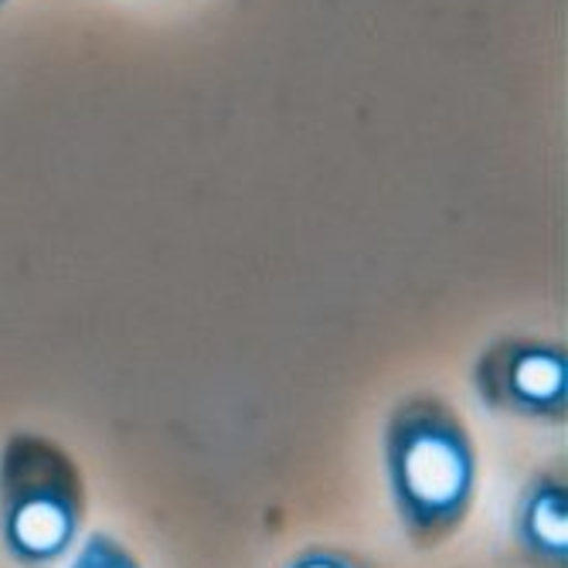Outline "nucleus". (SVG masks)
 Wrapping results in <instances>:
<instances>
[{
    "label": "nucleus",
    "instance_id": "nucleus-1",
    "mask_svg": "<svg viewBox=\"0 0 568 568\" xmlns=\"http://www.w3.org/2000/svg\"><path fill=\"white\" fill-rule=\"evenodd\" d=\"M382 463L392 510L416 548H436L459 531L477 500V443L449 402L419 392L385 419Z\"/></svg>",
    "mask_w": 568,
    "mask_h": 568
},
{
    "label": "nucleus",
    "instance_id": "nucleus-2",
    "mask_svg": "<svg viewBox=\"0 0 568 568\" xmlns=\"http://www.w3.org/2000/svg\"><path fill=\"white\" fill-rule=\"evenodd\" d=\"M85 521L72 456L41 433H11L0 449V545L21 568L62 561Z\"/></svg>",
    "mask_w": 568,
    "mask_h": 568
},
{
    "label": "nucleus",
    "instance_id": "nucleus-3",
    "mask_svg": "<svg viewBox=\"0 0 568 568\" xmlns=\"http://www.w3.org/2000/svg\"><path fill=\"white\" fill-rule=\"evenodd\" d=\"M474 392L494 416L565 423L568 357L555 341L500 337L474 361Z\"/></svg>",
    "mask_w": 568,
    "mask_h": 568
},
{
    "label": "nucleus",
    "instance_id": "nucleus-4",
    "mask_svg": "<svg viewBox=\"0 0 568 568\" xmlns=\"http://www.w3.org/2000/svg\"><path fill=\"white\" fill-rule=\"evenodd\" d=\"M514 545L535 568H568V484L548 470L525 484L510 518Z\"/></svg>",
    "mask_w": 568,
    "mask_h": 568
},
{
    "label": "nucleus",
    "instance_id": "nucleus-5",
    "mask_svg": "<svg viewBox=\"0 0 568 568\" xmlns=\"http://www.w3.org/2000/svg\"><path fill=\"white\" fill-rule=\"evenodd\" d=\"M69 568H143V565L136 561V555L120 538H113L106 531H92L79 545Z\"/></svg>",
    "mask_w": 568,
    "mask_h": 568
},
{
    "label": "nucleus",
    "instance_id": "nucleus-6",
    "mask_svg": "<svg viewBox=\"0 0 568 568\" xmlns=\"http://www.w3.org/2000/svg\"><path fill=\"white\" fill-rule=\"evenodd\" d=\"M283 568H368L357 555L344 551V548H331V545H310L303 551H296Z\"/></svg>",
    "mask_w": 568,
    "mask_h": 568
},
{
    "label": "nucleus",
    "instance_id": "nucleus-7",
    "mask_svg": "<svg viewBox=\"0 0 568 568\" xmlns=\"http://www.w3.org/2000/svg\"><path fill=\"white\" fill-rule=\"evenodd\" d=\"M4 4H8V0H0V8H4Z\"/></svg>",
    "mask_w": 568,
    "mask_h": 568
}]
</instances>
